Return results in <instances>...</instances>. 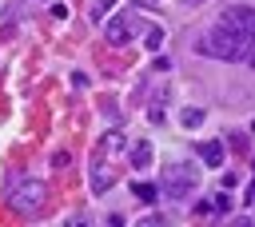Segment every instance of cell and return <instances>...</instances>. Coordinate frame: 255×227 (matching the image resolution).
<instances>
[{
	"label": "cell",
	"instance_id": "6da1fadb",
	"mask_svg": "<svg viewBox=\"0 0 255 227\" xmlns=\"http://www.w3.org/2000/svg\"><path fill=\"white\" fill-rule=\"evenodd\" d=\"M128 159V139L124 131H108L100 139V151H96V163H92V191H108L116 183V167Z\"/></svg>",
	"mask_w": 255,
	"mask_h": 227
},
{
	"label": "cell",
	"instance_id": "7a4b0ae2",
	"mask_svg": "<svg viewBox=\"0 0 255 227\" xmlns=\"http://www.w3.org/2000/svg\"><path fill=\"white\" fill-rule=\"evenodd\" d=\"M195 48L203 56H211V60H243L247 48H251V40L239 36V32H231V28H223V24H215V28H207L195 40Z\"/></svg>",
	"mask_w": 255,
	"mask_h": 227
},
{
	"label": "cell",
	"instance_id": "3957f363",
	"mask_svg": "<svg viewBox=\"0 0 255 227\" xmlns=\"http://www.w3.org/2000/svg\"><path fill=\"white\" fill-rule=\"evenodd\" d=\"M195 187H199L195 163H167V167H163V191H167L171 199H187Z\"/></svg>",
	"mask_w": 255,
	"mask_h": 227
},
{
	"label": "cell",
	"instance_id": "277c9868",
	"mask_svg": "<svg viewBox=\"0 0 255 227\" xmlns=\"http://www.w3.org/2000/svg\"><path fill=\"white\" fill-rule=\"evenodd\" d=\"M8 199H12V207H16V211L36 215V211L44 207V187H40L36 179H16V183L8 187Z\"/></svg>",
	"mask_w": 255,
	"mask_h": 227
},
{
	"label": "cell",
	"instance_id": "5b68a950",
	"mask_svg": "<svg viewBox=\"0 0 255 227\" xmlns=\"http://www.w3.org/2000/svg\"><path fill=\"white\" fill-rule=\"evenodd\" d=\"M135 32H139V16H135L131 8H128V12H120V16H112V20L104 24V40H108V44H116V48H120V44H128Z\"/></svg>",
	"mask_w": 255,
	"mask_h": 227
},
{
	"label": "cell",
	"instance_id": "8992f818",
	"mask_svg": "<svg viewBox=\"0 0 255 227\" xmlns=\"http://www.w3.org/2000/svg\"><path fill=\"white\" fill-rule=\"evenodd\" d=\"M128 159H131V167H135V171H143V167L151 163V143H147V139H139V143H131V151H128Z\"/></svg>",
	"mask_w": 255,
	"mask_h": 227
},
{
	"label": "cell",
	"instance_id": "52a82bcc",
	"mask_svg": "<svg viewBox=\"0 0 255 227\" xmlns=\"http://www.w3.org/2000/svg\"><path fill=\"white\" fill-rule=\"evenodd\" d=\"M199 159H203L207 167H219V163H223V147H219V139H207V143H199Z\"/></svg>",
	"mask_w": 255,
	"mask_h": 227
},
{
	"label": "cell",
	"instance_id": "ba28073f",
	"mask_svg": "<svg viewBox=\"0 0 255 227\" xmlns=\"http://www.w3.org/2000/svg\"><path fill=\"white\" fill-rule=\"evenodd\" d=\"M131 191H135L143 203H155V195H159V187H155V183H143V179H139V183H131Z\"/></svg>",
	"mask_w": 255,
	"mask_h": 227
},
{
	"label": "cell",
	"instance_id": "9c48e42d",
	"mask_svg": "<svg viewBox=\"0 0 255 227\" xmlns=\"http://www.w3.org/2000/svg\"><path fill=\"white\" fill-rule=\"evenodd\" d=\"M179 119H183V127H199L203 123V108H183Z\"/></svg>",
	"mask_w": 255,
	"mask_h": 227
},
{
	"label": "cell",
	"instance_id": "30bf717a",
	"mask_svg": "<svg viewBox=\"0 0 255 227\" xmlns=\"http://www.w3.org/2000/svg\"><path fill=\"white\" fill-rule=\"evenodd\" d=\"M108 8H112V0H96V4H92V16H96V24L104 20V12H108Z\"/></svg>",
	"mask_w": 255,
	"mask_h": 227
},
{
	"label": "cell",
	"instance_id": "8fae6325",
	"mask_svg": "<svg viewBox=\"0 0 255 227\" xmlns=\"http://www.w3.org/2000/svg\"><path fill=\"white\" fill-rule=\"evenodd\" d=\"M215 211H231V195H227V187H223V195H215Z\"/></svg>",
	"mask_w": 255,
	"mask_h": 227
},
{
	"label": "cell",
	"instance_id": "7c38bea8",
	"mask_svg": "<svg viewBox=\"0 0 255 227\" xmlns=\"http://www.w3.org/2000/svg\"><path fill=\"white\" fill-rule=\"evenodd\" d=\"M159 40H163V32H159V28H151V32H147V48H159Z\"/></svg>",
	"mask_w": 255,
	"mask_h": 227
},
{
	"label": "cell",
	"instance_id": "4fadbf2b",
	"mask_svg": "<svg viewBox=\"0 0 255 227\" xmlns=\"http://www.w3.org/2000/svg\"><path fill=\"white\" fill-rule=\"evenodd\" d=\"M147 119H151V123H163V108H159V104H155V108H151V112H147Z\"/></svg>",
	"mask_w": 255,
	"mask_h": 227
},
{
	"label": "cell",
	"instance_id": "5bb4252c",
	"mask_svg": "<svg viewBox=\"0 0 255 227\" xmlns=\"http://www.w3.org/2000/svg\"><path fill=\"white\" fill-rule=\"evenodd\" d=\"M243 60H247V64L255 68V40H251V48H247V56H243Z\"/></svg>",
	"mask_w": 255,
	"mask_h": 227
},
{
	"label": "cell",
	"instance_id": "9a60e30c",
	"mask_svg": "<svg viewBox=\"0 0 255 227\" xmlns=\"http://www.w3.org/2000/svg\"><path fill=\"white\" fill-rule=\"evenodd\" d=\"M247 203H255V183H251V187H247Z\"/></svg>",
	"mask_w": 255,
	"mask_h": 227
},
{
	"label": "cell",
	"instance_id": "2e32d148",
	"mask_svg": "<svg viewBox=\"0 0 255 227\" xmlns=\"http://www.w3.org/2000/svg\"><path fill=\"white\" fill-rule=\"evenodd\" d=\"M191 4H203V0H191Z\"/></svg>",
	"mask_w": 255,
	"mask_h": 227
}]
</instances>
